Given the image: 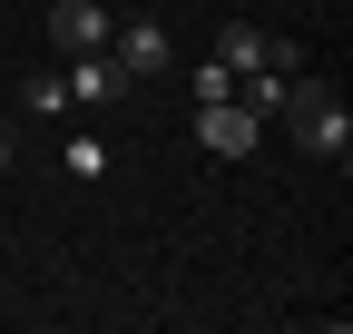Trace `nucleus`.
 I'll return each mask as SVG.
<instances>
[{
    "mask_svg": "<svg viewBox=\"0 0 353 334\" xmlns=\"http://www.w3.org/2000/svg\"><path fill=\"white\" fill-rule=\"evenodd\" d=\"M285 128H294L304 157H324V167L353 157V108L334 99V79H314V69H294V79H285Z\"/></svg>",
    "mask_w": 353,
    "mask_h": 334,
    "instance_id": "f257e3e1",
    "label": "nucleus"
},
{
    "mask_svg": "<svg viewBox=\"0 0 353 334\" xmlns=\"http://www.w3.org/2000/svg\"><path fill=\"white\" fill-rule=\"evenodd\" d=\"M108 50H118L128 79H167V69H176V30L138 10V20H118V30H108Z\"/></svg>",
    "mask_w": 353,
    "mask_h": 334,
    "instance_id": "f03ea898",
    "label": "nucleus"
},
{
    "mask_svg": "<svg viewBox=\"0 0 353 334\" xmlns=\"http://www.w3.org/2000/svg\"><path fill=\"white\" fill-rule=\"evenodd\" d=\"M216 59H226L236 79H245V69H304V50H294V39L255 30V20H226V30H216Z\"/></svg>",
    "mask_w": 353,
    "mask_h": 334,
    "instance_id": "7ed1b4c3",
    "label": "nucleus"
},
{
    "mask_svg": "<svg viewBox=\"0 0 353 334\" xmlns=\"http://www.w3.org/2000/svg\"><path fill=\"white\" fill-rule=\"evenodd\" d=\"M196 148H206V157H255V148H265V118L236 108V99H206V108H196Z\"/></svg>",
    "mask_w": 353,
    "mask_h": 334,
    "instance_id": "20e7f679",
    "label": "nucleus"
},
{
    "mask_svg": "<svg viewBox=\"0 0 353 334\" xmlns=\"http://www.w3.org/2000/svg\"><path fill=\"white\" fill-rule=\"evenodd\" d=\"M108 30H118V10H108V0H50V50H59V59L108 50Z\"/></svg>",
    "mask_w": 353,
    "mask_h": 334,
    "instance_id": "39448f33",
    "label": "nucleus"
},
{
    "mask_svg": "<svg viewBox=\"0 0 353 334\" xmlns=\"http://www.w3.org/2000/svg\"><path fill=\"white\" fill-rule=\"evenodd\" d=\"M59 79H69V108H118L128 89H138V79L118 69V50H79V59H69Z\"/></svg>",
    "mask_w": 353,
    "mask_h": 334,
    "instance_id": "423d86ee",
    "label": "nucleus"
},
{
    "mask_svg": "<svg viewBox=\"0 0 353 334\" xmlns=\"http://www.w3.org/2000/svg\"><path fill=\"white\" fill-rule=\"evenodd\" d=\"M20 108H30V118H59V108H69V79H50V69L20 79Z\"/></svg>",
    "mask_w": 353,
    "mask_h": 334,
    "instance_id": "0eeeda50",
    "label": "nucleus"
},
{
    "mask_svg": "<svg viewBox=\"0 0 353 334\" xmlns=\"http://www.w3.org/2000/svg\"><path fill=\"white\" fill-rule=\"evenodd\" d=\"M59 167L88 187V177H108V148H99V138H59Z\"/></svg>",
    "mask_w": 353,
    "mask_h": 334,
    "instance_id": "6e6552de",
    "label": "nucleus"
},
{
    "mask_svg": "<svg viewBox=\"0 0 353 334\" xmlns=\"http://www.w3.org/2000/svg\"><path fill=\"white\" fill-rule=\"evenodd\" d=\"M187 99L206 108V99H236V69L226 59H206V69H187Z\"/></svg>",
    "mask_w": 353,
    "mask_h": 334,
    "instance_id": "1a4fd4ad",
    "label": "nucleus"
},
{
    "mask_svg": "<svg viewBox=\"0 0 353 334\" xmlns=\"http://www.w3.org/2000/svg\"><path fill=\"white\" fill-rule=\"evenodd\" d=\"M10 157H20V118L0 108V177H10Z\"/></svg>",
    "mask_w": 353,
    "mask_h": 334,
    "instance_id": "9d476101",
    "label": "nucleus"
}]
</instances>
